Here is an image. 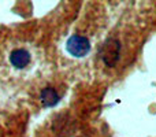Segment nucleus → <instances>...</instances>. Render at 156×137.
<instances>
[{"mask_svg": "<svg viewBox=\"0 0 156 137\" xmlns=\"http://www.w3.org/2000/svg\"><path fill=\"white\" fill-rule=\"evenodd\" d=\"M100 56H101V60L105 65L110 66V67H114L118 63L119 56H121V44H119V41L115 40V38H108L100 48Z\"/></svg>", "mask_w": 156, "mask_h": 137, "instance_id": "nucleus-1", "label": "nucleus"}, {"mask_svg": "<svg viewBox=\"0 0 156 137\" xmlns=\"http://www.w3.org/2000/svg\"><path fill=\"white\" fill-rule=\"evenodd\" d=\"M66 47H67V51L73 56H77V58L85 56L90 51V43H89V40L86 37H83V36H78V34L71 36L67 40Z\"/></svg>", "mask_w": 156, "mask_h": 137, "instance_id": "nucleus-2", "label": "nucleus"}, {"mask_svg": "<svg viewBox=\"0 0 156 137\" xmlns=\"http://www.w3.org/2000/svg\"><path fill=\"white\" fill-rule=\"evenodd\" d=\"M10 62L15 69H23L29 65L30 62V54L23 48L14 49L10 55Z\"/></svg>", "mask_w": 156, "mask_h": 137, "instance_id": "nucleus-3", "label": "nucleus"}, {"mask_svg": "<svg viewBox=\"0 0 156 137\" xmlns=\"http://www.w3.org/2000/svg\"><path fill=\"white\" fill-rule=\"evenodd\" d=\"M41 102L45 106H55L59 102V93L54 88H45L41 92Z\"/></svg>", "mask_w": 156, "mask_h": 137, "instance_id": "nucleus-4", "label": "nucleus"}]
</instances>
